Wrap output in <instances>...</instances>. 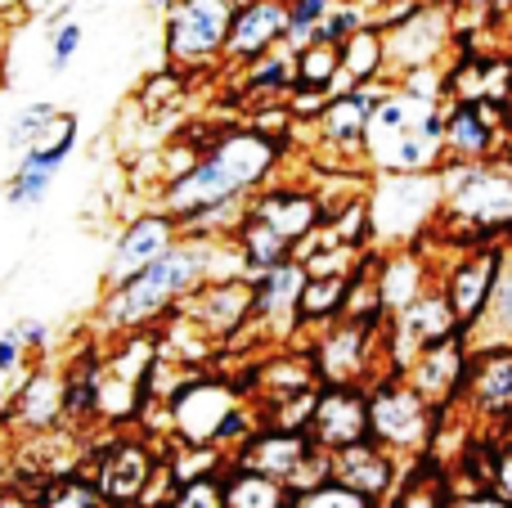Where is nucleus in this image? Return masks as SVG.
Here are the masks:
<instances>
[{
  "label": "nucleus",
  "mask_w": 512,
  "mask_h": 508,
  "mask_svg": "<svg viewBox=\"0 0 512 508\" xmlns=\"http://www.w3.org/2000/svg\"><path fill=\"white\" fill-rule=\"evenodd\" d=\"M81 41H86V27L77 23V18H68V23H59L50 32V72L59 77V72H68V63L77 59Z\"/></svg>",
  "instance_id": "58836bf2"
},
{
  "label": "nucleus",
  "mask_w": 512,
  "mask_h": 508,
  "mask_svg": "<svg viewBox=\"0 0 512 508\" xmlns=\"http://www.w3.org/2000/svg\"><path fill=\"white\" fill-rule=\"evenodd\" d=\"M180 239H185V230H180L176 216L162 212V207H144V212L131 216V221L122 225V234H117L113 257H108V266H104V284L108 288L126 284V279L140 275L144 266L167 257Z\"/></svg>",
  "instance_id": "dca6fc26"
},
{
  "label": "nucleus",
  "mask_w": 512,
  "mask_h": 508,
  "mask_svg": "<svg viewBox=\"0 0 512 508\" xmlns=\"http://www.w3.org/2000/svg\"><path fill=\"white\" fill-rule=\"evenodd\" d=\"M54 171H32V167H14V176L5 180V203L27 212V207H41L50 198Z\"/></svg>",
  "instance_id": "c9c22d12"
},
{
  "label": "nucleus",
  "mask_w": 512,
  "mask_h": 508,
  "mask_svg": "<svg viewBox=\"0 0 512 508\" xmlns=\"http://www.w3.org/2000/svg\"><path fill=\"white\" fill-rule=\"evenodd\" d=\"M283 167V140L261 126H230L221 131L207 153L176 180L158 185V207L171 212L180 225L194 221L207 207L248 203L261 185H270Z\"/></svg>",
  "instance_id": "f257e3e1"
},
{
  "label": "nucleus",
  "mask_w": 512,
  "mask_h": 508,
  "mask_svg": "<svg viewBox=\"0 0 512 508\" xmlns=\"http://www.w3.org/2000/svg\"><path fill=\"white\" fill-rule=\"evenodd\" d=\"M315 450L319 446H315V437H310V432L261 428L248 446L230 459V464H243V468H252V473H265V477H274V482L292 486V482H297V473H301V464H306Z\"/></svg>",
  "instance_id": "5701e85b"
},
{
  "label": "nucleus",
  "mask_w": 512,
  "mask_h": 508,
  "mask_svg": "<svg viewBox=\"0 0 512 508\" xmlns=\"http://www.w3.org/2000/svg\"><path fill=\"white\" fill-rule=\"evenodd\" d=\"M508 135V113L499 99H450L445 108V162L495 158Z\"/></svg>",
  "instance_id": "f3484780"
},
{
  "label": "nucleus",
  "mask_w": 512,
  "mask_h": 508,
  "mask_svg": "<svg viewBox=\"0 0 512 508\" xmlns=\"http://www.w3.org/2000/svg\"><path fill=\"white\" fill-rule=\"evenodd\" d=\"M454 9H477V14H486V18H499L512 9V0H454Z\"/></svg>",
  "instance_id": "a18cd8bd"
},
{
  "label": "nucleus",
  "mask_w": 512,
  "mask_h": 508,
  "mask_svg": "<svg viewBox=\"0 0 512 508\" xmlns=\"http://www.w3.org/2000/svg\"><path fill=\"white\" fill-rule=\"evenodd\" d=\"M158 468H162V459H158L153 437H126L122 432V437H113L99 450L90 482L99 486V495L113 508H140V495L149 491Z\"/></svg>",
  "instance_id": "ddd939ff"
},
{
  "label": "nucleus",
  "mask_w": 512,
  "mask_h": 508,
  "mask_svg": "<svg viewBox=\"0 0 512 508\" xmlns=\"http://www.w3.org/2000/svg\"><path fill=\"white\" fill-rule=\"evenodd\" d=\"M468 360H472V347H468V329H463V333H454V338L436 342L432 351H423V356L405 369V378L427 405L454 410L459 392H463V378H468Z\"/></svg>",
  "instance_id": "aec40b11"
},
{
  "label": "nucleus",
  "mask_w": 512,
  "mask_h": 508,
  "mask_svg": "<svg viewBox=\"0 0 512 508\" xmlns=\"http://www.w3.org/2000/svg\"><path fill=\"white\" fill-rule=\"evenodd\" d=\"M409 459H400L396 450L378 446V441H355L346 450H333V477L351 491H360L369 504H387L405 482Z\"/></svg>",
  "instance_id": "a211bd4d"
},
{
  "label": "nucleus",
  "mask_w": 512,
  "mask_h": 508,
  "mask_svg": "<svg viewBox=\"0 0 512 508\" xmlns=\"http://www.w3.org/2000/svg\"><path fill=\"white\" fill-rule=\"evenodd\" d=\"M243 216L270 225V230L279 234V239H288L292 248H306L328 221L324 198H319L315 185H301V180L292 185V180H279V176H274L270 185L256 189L248 198V207H243Z\"/></svg>",
  "instance_id": "f8f14e48"
},
{
  "label": "nucleus",
  "mask_w": 512,
  "mask_h": 508,
  "mask_svg": "<svg viewBox=\"0 0 512 508\" xmlns=\"http://www.w3.org/2000/svg\"><path fill=\"white\" fill-rule=\"evenodd\" d=\"M337 0H288V45L301 50V45L315 41V32L328 23Z\"/></svg>",
  "instance_id": "f704fd0d"
},
{
  "label": "nucleus",
  "mask_w": 512,
  "mask_h": 508,
  "mask_svg": "<svg viewBox=\"0 0 512 508\" xmlns=\"http://www.w3.org/2000/svg\"><path fill=\"white\" fill-rule=\"evenodd\" d=\"M54 117H59V104H50V99L23 104L14 117H9V126H5V149L9 153H27L45 131H50Z\"/></svg>",
  "instance_id": "72a5a7b5"
},
{
  "label": "nucleus",
  "mask_w": 512,
  "mask_h": 508,
  "mask_svg": "<svg viewBox=\"0 0 512 508\" xmlns=\"http://www.w3.org/2000/svg\"><path fill=\"white\" fill-rule=\"evenodd\" d=\"M373 252L418 248L441 225V176H396V171H369L364 189Z\"/></svg>",
  "instance_id": "7ed1b4c3"
},
{
  "label": "nucleus",
  "mask_w": 512,
  "mask_h": 508,
  "mask_svg": "<svg viewBox=\"0 0 512 508\" xmlns=\"http://www.w3.org/2000/svg\"><path fill=\"white\" fill-rule=\"evenodd\" d=\"M144 5H149V9H158V14H167V9L176 5V0H144Z\"/></svg>",
  "instance_id": "de8ad7c7"
},
{
  "label": "nucleus",
  "mask_w": 512,
  "mask_h": 508,
  "mask_svg": "<svg viewBox=\"0 0 512 508\" xmlns=\"http://www.w3.org/2000/svg\"><path fill=\"white\" fill-rule=\"evenodd\" d=\"M167 508H225V486H221V468L203 473L194 482H180V491L171 495Z\"/></svg>",
  "instance_id": "4c0bfd02"
},
{
  "label": "nucleus",
  "mask_w": 512,
  "mask_h": 508,
  "mask_svg": "<svg viewBox=\"0 0 512 508\" xmlns=\"http://www.w3.org/2000/svg\"><path fill=\"white\" fill-rule=\"evenodd\" d=\"M14 338L23 342L27 356H32V351L41 356V351H50V338H54V333H50V324H45V320H18V324H14Z\"/></svg>",
  "instance_id": "79ce46f5"
},
{
  "label": "nucleus",
  "mask_w": 512,
  "mask_h": 508,
  "mask_svg": "<svg viewBox=\"0 0 512 508\" xmlns=\"http://www.w3.org/2000/svg\"><path fill=\"white\" fill-rule=\"evenodd\" d=\"M351 275H355V270H319V275H310L306 297H301V329H310V338L346 315Z\"/></svg>",
  "instance_id": "a878e982"
},
{
  "label": "nucleus",
  "mask_w": 512,
  "mask_h": 508,
  "mask_svg": "<svg viewBox=\"0 0 512 508\" xmlns=\"http://www.w3.org/2000/svg\"><path fill=\"white\" fill-rule=\"evenodd\" d=\"M68 419L63 414V369L41 365L23 378V387L14 392V423L23 432H54L59 423Z\"/></svg>",
  "instance_id": "b1692460"
},
{
  "label": "nucleus",
  "mask_w": 512,
  "mask_h": 508,
  "mask_svg": "<svg viewBox=\"0 0 512 508\" xmlns=\"http://www.w3.org/2000/svg\"><path fill=\"white\" fill-rule=\"evenodd\" d=\"M387 41V81L418 68H450L459 50V14L454 0H400V9L373 14Z\"/></svg>",
  "instance_id": "20e7f679"
},
{
  "label": "nucleus",
  "mask_w": 512,
  "mask_h": 508,
  "mask_svg": "<svg viewBox=\"0 0 512 508\" xmlns=\"http://www.w3.org/2000/svg\"><path fill=\"white\" fill-rule=\"evenodd\" d=\"M490 491L499 495L512 508V437L499 441V455H495V477H490Z\"/></svg>",
  "instance_id": "a19ab883"
},
{
  "label": "nucleus",
  "mask_w": 512,
  "mask_h": 508,
  "mask_svg": "<svg viewBox=\"0 0 512 508\" xmlns=\"http://www.w3.org/2000/svg\"><path fill=\"white\" fill-rule=\"evenodd\" d=\"M176 95H185V77H180V68H167V72H158V77H149V86L140 90V104L149 108V113H158V108H167Z\"/></svg>",
  "instance_id": "ea45409f"
},
{
  "label": "nucleus",
  "mask_w": 512,
  "mask_h": 508,
  "mask_svg": "<svg viewBox=\"0 0 512 508\" xmlns=\"http://www.w3.org/2000/svg\"><path fill=\"white\" fill-rule=\"evenodd\" d=\"M72 149H77V113H63L59 108V117L50 122V131H45L27 153H18V167L54 171V176H59V171L68 167Z\"/></svg>",
  "instance_id": "7c9ffc66"
},
{
  "label": "nucleus",
  "mask_w": 512,
  "mask_h": 508,
  "mask_svg": "<svg viewBox=\"0 0 512 508\" xmlns=\"http://www.w3.org/2000/svg\"><path fill=\"white\" fill-rule=\"evenodd\" d=\"M279 45H288V0L239 5L230 27V45H225V68L239 72L256 59H265L270 50H279Z\"/></svg>",
  "instance_id": "412c9836"
},
{
  "label": "nucleus",
  "mask_w": 512,
  "mask_h": 508,
  "mask_svg": "<svg viewBox=\"0 0 512 508\" xmlns=\"http://www.w3.org/2000/svg\"><path fill=\"white\" fill-rule=\"evenodd\" d=\"M0 86H5V41H0Z\"/></svg>",
  "instance_id": "09e8293b"
},
{
  "label": "nucleus",
  "mask_w": 512,
  "mask_h": 508,
  "mask_svg": "<svg viewBox=\"0 0 512 508\" xmlns=\"http://www.w3.org/2000/svg\"><path fill=\"white\" fill-rule=\"evenodd\" d=\"M378 81H387V41H382L378 23H364L360 32L342 41V77H337L333 95L355 86H378Z\"/></svg>",
  "instance_id": "393cba45"
},
{
  "label": "nucleus",
  "mask_w": 512,
  "mask_h": 508,
  "mask_svg": "<svg viewBox=\"0 0 512 508\" xmlns=\"http://www.w3.org/2000/svg\"><path fill=\"white\" fill-rule=\"evenodd\" d=\"M463 333L459 315H454L450 297L441 293V284L432 293H423L418 302H409L405 311L387 315L382 324V360H387V374H405L423 351H432L436 342Z\"/></svg>",
  "instance_id": "1a4fd4ad"
},
{
  "label": "nucleus",
  "mask_w": 512,
  "mask_h": 508,
  "mask_svg": "<svg viewBox=\"0 0 512 508\" xmlns=\"http://www.w3.org/2000/svg\"><path fill=\"white\" fill-rule=\"evenodd\" d=\"M0 508H36V495H23L18 486H0Z\"/></svg>",
  "instance_id": "49530a36"
},
{
  "label": "nucleus",
  "mask_w": 512,
  "mask_h": 508,
  "mask_svg": "<svg viewBox=\"0 0 512 508\" xmlns=\"http://www.w3.org/2000/svg\"><path fill=\"white\" fill-rule=\"evenodd\" d=\"M499 275H504V243H472L454 248V257L441 266V293L450 297L463 329H477L495 302Z\"/></svg>",
  "instance_id": "9d476101"
},
{
  "label": "nucleus",
  "mask_w": 512,
  "mask_h": 508,
  "mask_svg": "<svg viewBox=\"0 0 512 508\" xmlns=\"http://www.w3.org/2000/svg\"><path fill=\"white\" fill-rule=\"evenodd\" d=\"M23 356L27 351H23V342L14 338V329L0 333V374H14V369L23 365Z\"/></svg>",
  "instance_id": "c03bdc74"
},
{
  "label": "nucleus",
  "mask_w": 512,
  "mask_h": 508,
  "mask_svg": "<svg viewBox=\"0 0 512 508\" xmlns=\"http://www.w3.org/2000/svg\"><path fill=\"white\" fill-rule=\"evenodd\" d=\"M445 508H508L495 491H454Z\"/></svg>",
  "instance_id": "37998d69"
},
{
  "label": "nucleus",
  "mask_w": 512,
  "mask_h": 508,
  "mask_svg": "<svg viewBox=\"0 0 512 508\" xmlns=\"http://www.w3.org/2000/svg\"><path fill=\"white\" fill-rule=\"evenodd\" d=\"M436 432L441 410L427 405L405 374H382L378 383H369V437L378 446L396 450L400 459H418L436 450Z\"/></svg>",
  "instance_id": "423d86ee"
},
{
  "label": "nucleus",
  "mask_w": 512,
  "mask_h": 508,
  "mask_svg": "<svg viewBox=\"0 0 512 508\" xmlns=\"http://www.w3.org/2000/svg\"><path fill=\"white\" fill-rule=\"evenodd\" d=\"M310 437L328 455L355 441H369V387H319Z\"/></svg>",
  "instance_id": "4be33fe9"
},
{
  "label": "nucleus",
  "mask_w": 512,
  "mask_h": 508,
  "mask_svg": "<svg viewBox=\"0 0 512 508\" xmlns=\"http://www.w3.org/2000/svg\"><path fill=\"white\" fill-rule=\"evenodd\" d=\"M234 5H252V0H234Z\"/></svg>",
  "instance_id": "8fccbe9b"
},
{
  "label": "nucleus",
  "mask_w": 512,
  "mask_h": 508,
  "mask_svg": "<svg viewBox=\"0 0 512 508\" xmlns=\"http://www.w3.org/2000/svg\"><path fill=\"white\" fill-rule=\"evenodd\" d=\"M441 284V266L427 257V248H391V252H373V288L382 297V311L396 315L409 302H418L423 293Z\"/></svg>",
  "instance_id": "6ab92c4d"
},
{
  "label": "nucleus",
  "mask_w": 512,
  "mask_h": 508,
  "mask_svg": "<svg viewBox=\"0 0 512 508\" xmlns=\"http://www.w3.org/2000/svg\"><path fill=\"white\" fill-rule=\"evenodd\" d=\"M472 423L486 428H508L512 423V342L508 347H481L468 360V378H463L459 405Z\"/></svg>",
  "instance_id": "2eb2a0df"
},
{
  "label": "nucleus",
  "mask_w": 512,
  "mask_h": 508,
  "mask_svg": "<svg viewBox=\"0 0 512 508\" xmlns=\"http://www.w3.org/2000/svg\"><path fill=\"white\" fill-rule=\"evenodd\" d=\"M310 365L319 374V387H369L387 374L382 360V324L337 320L310 338Z\"/></svg>",
  "instance_id": "6e6552de"
},
{
  "label": "nucleus",
  "mask_w": 512,
  "mask_h": 508,
  "mask_svg": "<svg viewBox=\"0 0 512 508\" xmlns=\"http://www.w3.org/2000/svg\"><path fill=\"white\" fill-rule=\"evenodd\" d=\"M450 495H454V486H450L445 464L436 455H418V459H409L400 491L391 495L382 508H445Z\"/></svg>",
  "instance_id": "bb28decb"
},
{
  "label": "nucleus",
  "mask_w": 512,
  "mask_h": 508,
  "mask_svg": "<svg viewBox=\"0 0 512 508\" xmlns=\"http://www.w3.org/2000/svg\"><path fill=\"white\" fill-rule=\"evenodd\" d=\"M292 54H297V86L333 95L337 77H342V45L337 41H310Z\"/></svg>",
  "instance_id": "2f4dec72"
},
{
  "label": "nucleus",
  "mask_w": 512,
  "mask_h": 508,
  "mask_svg": "<svg viewBox=\"0 0 512 508\" xmlns=\"http://www.w3.org/2000/svg\"><path fill=\"white\" fill-rule=\"evenodd\" d=\"M310 284V266L301 257H288L270 275L252 279V333L261 342L288 347L301 329V297Z\"/></svg>",
  "instance_id": "9b49d317"
},
{
  "label": "nucleus",
  "mask_w": 512,
  "mask_h": 508,
  "mask_svg": "<svg viewBox=\"0 0 512 508\" xmlns=\"http://www.w3.org/2000/svg\"><path fill=\"white\" fill-rule=\"evenodd\" d=\"M288 508H382V504H369L360 491H351V486H342L337 477H328V482L310 486V491L292 495Z\"/></svg>",
  "instance_id": "e433bc0d"
},
{
  "label": "nucleus",
  "mask_w": 512,
  "mask_h": 508,
  "mask_svg": "<svg viewBox=\"0 0 512 508\" xmlns=\"http://www.w3.org/2000/svg\"><path fill=\"white\" fill-rule=\"evenodd\" d=\"M239 5L234 0H176L162 14V41H167V63L185 77L225 68V45Z\"/></svg>",
  "instance_id": "0eeeda50"
},
{
  "label": "nucleus",
  "mask_w": 512,
  "mask_h": 508,
  "mask_svg": "<svg viewBox=\"0 0 512 508\" xmlns=\"http://www.w3.org/2000/svg\"><path fill=\"white\" fill-rule=\"evenodd\" d=\"M248 401L243 387L234 378L221 374H203V369H189L176 383V392L162 401L167 410V437L171 446H189V450H216L221 428L239 405Z\"/></svg>",
  "instance_id": "39448f33"
},
{
  "label": "nucleus",
  "mask_w": 512,
  "mask_h": 508,
  "mask_svg": "<svg viewBox=\"0 0 512 508\" xmlns=\"http://www.w3.org/2000/svg\"><path fill=\"white\" fill-rule=\"evenodd\" d=\"M221 486H225V508H288L292 504V486L274 482L265 473H252L243 464H225Z\"/></svg>",
  "instance_id": "cd10ccee"
},
{
  "label": "nucleus",
  "mask_w": 512,
  "mask_h": 508,
  "mask_svg": "<svg viewBox=\"0 0 512 508\" xmlns=\"http://www.w3.org/2000/svg\"><path fill=\"white\" fill-rule=\"evenodd\" d=\"M512 342V239H504V275H499L495 302H490L486 320L477 329H468V347H508Z\"/></svg>",
  "instance_id": "c85d7f7f"
},
{
  "label": "nucleus",
  "mask_w": 512,
  "mask_h": 508,
  "mask_svg": "<svg viewBox=\"0 0 512 508\" xmlns=\"http://www.w3.org/2000/svg\"><path fill=\"white\" fill-rule=\"evenodd\" d=\"M99 383H104V356H81L72 360V369H63V414L72 423L95 419Z\"/></svg>",
  "instance_id": "c756f323"
},
{
  "label": "nucleus",
  "mask_w": 512,
  "mask_h": 508,
  "mask_svg": "<svg viewBox=\"0 0 512 508\" xmlns=\"http://www.w3.org/2000/svg\"><path fill=\"white\" fill-rule=\"evenodd\" d=\"M36 508H108V500L99 495V486L90 477H72V473H54L41 482L36 491Z\"/></svg>",
  "instance_id": "473e14b6"
},
{
  "label": "nucleus",
  "mask_w": 512,
  "mask_h": 508,
  "mask_svg": "<svg viewBox=\"0 0 512 508\" xmlns=\"http://www.w3.org/2000/svg\"><path fill=\"white\" fill-rule=\"evenodd\" d=\"M176 315H185L207 342H234L243 329H252V279H207L203 288L185 297L176 306Z\"/></svg>",
  "instance_id": "4468645a"
},
{
  "label": "nucleus",
  "mask_w": 512,
  "mask_h": 508,
  "mask_svg": "<svg viewBox=\"0 0 512 508\" xmlns=\"http://www.w3.org/2000/svg\"><path fill=\"white\" fill-rule=\"evenodd\" d=\"M441 225L436 239L450 248L512 239V153L477 162H445L441 171Z\"/></svg>",
  "instance_id": "f03ea898"
}]
</instances>
